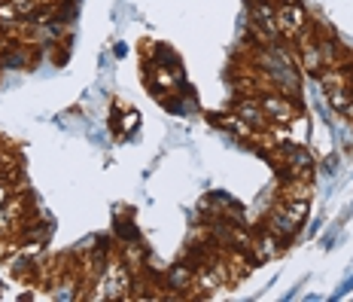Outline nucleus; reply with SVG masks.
Segmentation results:
<instances>
[{"label":"nucleus","mask_w":353,"mask_h":302,"mask_svg":"<svg viewBox=\"0 0 353 302\" xmlns=\"http://www.w3.org/2000/svg\"><path fill=\"white\" fill-rule=\"evenodd\" d=\"M259 104L265 110V116L271 120V125H290L292 120H299L296 116V104H292L286 95H277V92H268L259 98Z\"/></svg>","instance_id":"obj_2"},{"label":"nucleus","mask_w":353,"mask_h":302,"mask_svg":"<svg viewBox=\"0 0 353 302\" xmlns=\"http://www.w3.org/2000/svg\"><path fill=\"white\" fill-rule=\"evenodd\" d=\"M238 116L253 131H262V129H268V125H271V120L265 116V110L259 104V98H244V101H241V104H238Z\"/></svg>","instance_id":"obj_4"},{"label":"nucleus","mask_w":353,"mask_h":302,"mask_svg":"<svg viewBox=\"0 0 353 302\" xmlns=\"http://www.w3.org/2000/svg\"><path fill=\"white\" fill-rule=\"evenodd\" d=\"M299 226L301 223H296V220H292L290 214L283 211V205H277V208L268 214V229L277 232L281 238H286V235H292V232H299Z\"/></svg>","instance_id":"obj_5"},{"label":"nucleus","mask_w":353,"mask_h":302,"mask_svg":"<svg viewBox=\"0 0 353 302\" xmlns=\"http://www.w3.org/2000/svg\"><path fill=\"white\" fill-rule=\"evenodd\" d=\"M250 19H253V25L259 28L265 37L281 34L277 31V10H274L271 0H253V6H250Z\"/></svg>","instance_id":"obj_3"},{"label":"nucleus","mask_w":353,"mask_h":302,"mask_svg":"<svg viewBox=\"0 0 353 302\" xmlns=\"http://www.w3.org/2000/svg\"><path fill=\"white\" fill-rule=\"evenodd\" d=\"M277 31H281L286 40H299V37L307 31L305 6L296 3V0H283V3L277 6Z\"/></svg>","instance_id":"obj_1"},{"label":"nucleus","mask_w":353,"mask_h":302,"mask_svg":"<svg viewBox=\"0 0 353 302\" xmlns=\"http://www.w3.org/2000/svg\"><path fill=\"white\" fill-rule=\"evenodd\" d=\"M134 125H137V113H128L125 116V122H122V129L128 131V129H134Z\"/></svg>","instance_id":"obj_7"},{"label":"nucleus","mask_w":353,"mask_h":302,"mask_svg":"<svg viewBox=\"0 0 353 302\" xmlns=\"http://www.w3.org/2000/svg\"><path fill=\"white\" fill-rule=\"evenodd\" d=\"M277 241H281V235L268 229L265 235H259V238L253 241V250L262 256V260H268V256H274V254H277Z\"/></svg>","instance_id":"obj_6"}]
</instances>
